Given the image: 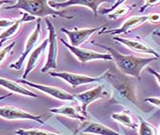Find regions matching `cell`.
Returning <instances> with one entry per match:
<instances>
[{
  "label": "cell",
  "instance_id": "1",
  "mask_svg": "<svg viewBox=\"0 0 160 135\" xmlns=\"http://www.w3.org/2000/svg\"><path fill=\"white\" fill-rule=\"evenodd\" d=\"M94 45L103 48L107 51H110V54L112 57V61H114L116 67L118 70L123 72L124 74L135 77V78L140 81L141 80V70L146 68L151 62L159 60L155 57H137L134 55H125L118 52L116 50L111 47L103 46V45H99L96 43H93Z\"/></svg>",
  "mask_w": 160,
  "mask_h": 135
},
{
  "label": "cell",
  "instance_id": "2",
  "mask_svg": "<svg viewBox=\"0 0 160 135\" xmlns=\"http://www.w3.org/2000/svg\"><path fill=\"white\" fill-rule=\"evenodd\" d=\"M49 0H18V1L11 6L5 7L6 10L19 9L26 12L33 17H46V16H59L66 19H72L73 16L65 15L64 12L57 11L49 5Z\"/></svg>",
  "mask_w": 160,
  "mask_h": 135
},
{
  "label": "cell",
  "instance_id": "3",
  "mask_svg": "<svg viewBox=\"0 0 160 135\" xmlns=\"http://www.w3.org/2000/svg\"><path fill=\"white\" fill-rule=\"evenodd\" d=\"M46 24H47V29L49 31V37H48L49 52L47 56V62L45 66L41 69L42 73H46L49 70L57 68V57H58L57 35H56L54 27L48 18H46Z\"/></svg>",
  "mask_w": 160,
  "mask_h": 135
},
{
  "label": "cell",
  "instance_id": "4",
  "mask_svg": "<svg viewBox=\"0 0 160 135\" xmlns=\"http://www.w3.org/2000/svg\"><path fill=\"white\" fill-rule=\"evenodd\" d=\"M60 41L63 43L64 46H66L69 49V51L76 57V59L81 63L85 64V63H88L90 61H95V60L112 61V57L110 53H101V52H96L93 51H90L87 49L72 47L68 42H66L63 38H60Z\"/></svg>",
  "mask_w": 160,
  "mask_h": 135
},
{
  "label": "cell",
  "instance_id": "5",
  "mask_svg": "<svg viewBox=\"0 0 160 135\" xmlns=\"http://www.w3.org/2000/svg\"><path fill=\"white\" fill-rule=\"evenodd\" d=\"M0 117L6 120H32L40 124L45 123L41 119V115H34L28 111L12 106L0 107Z\"/></svg>",
  "mask_w": 160,
  "mask_h": 135
},
{
  "label": "cell",
  "instance_id": "6",
  "mask_svg": "<svg viewBox=\"0 0 160 135\" xmlns=\"http://www.w3.org/2000/svg\"><path fill=\"white\" fill-rule=\"evenodd\" d=\"M40 35H41V24H40V20L38 19L37 24L35 29L33 30V31L30 34V36L28 37V39L26 41V45H25V51L24 52L19 56V58L16 62L12 63L9 68L10 69H13L16 70H21L23 67V63L25 61V59L28 57V55L30 54L31 51H33L34 47L36 46V44L38 43L39 39H40Z\"/></svg>",
  "mask_w": 160,
  "mask_h": 135
},
{
  "label": "cell",
  "instance_id": "7",
  "mask_svg": "<svg viewBox=\"0 0 160 135\" xmlns=\"http://www.w3.org/2000/svg\"><path fill=\"white\" fill-rule=\"evenodd\" d=\"M50 75L52 77H58V78H61L62 80L66 81L69 85H71L72 88H77V87L82 86V85L98 82L103 78V75L100 76V77H92V76L76 74V73L68 72V71H61V72L51 71Z\"/></svg>",
  "mask_w": 160,
  "mask_h": 135
},
{
  "label": "cell",
  "instance_id": "8",
  "mask_svg": "<svg viewBox=\"0 0 160 135\" xmlns=\"http://www.w3.org/2000/svg\"><path fill=\"white\" fill-rule=\"evenodd\" d=\"M104 27H106V25L100 26V27L90 28V29H80V30L76 29L73 31H70V30H67L65 28H62L61 31L64 32L69 37V39L71 41L70 45H72V47L80 48V46L89 40V38L92 34H94L100 29H103Z\"/></svg>",
  "mask_w": 160,
  "mask_h": 135
},
{
  "label": "cell",
  "instance_id": "9",
  "mask_svg": "<svg viewBox=\"0 0 160 135\" xmlns=\"http://www.w3.org/2000/svg\"><path fill=\"white\" fill-rule=\"evenodd\" d=\"M19 84H25L27 86H30L32 88H34L36 89L41 90L47 94H49L52 97H54L58 100H62V101H75L74 95L59 89L57 87H52V86H46V85H41V84H36L32 83L30 81H27L26 79H19L18 80Z\"/></svg>",
  "mask_w": 160,
  "mask_h": 135
},
{
  "label": "cell",
  "instance_id": "10",
  "mask_svg": "<svg viewBox=\"0 0 160 135\" xmlns=\"http://www.w3.org/2000/svg\"><path fill=\"white\" fill-rule=\"evenodd\" d=\"M107 95V92L104 91V89L102 86H97L92 89H89L87 91L78 93L76 95H74V97L76 100H78L80 103H81V112L83 113V115L86 117L87 115V108L88 107L93 103L94 101L104 98Z\"/></svg>",
  "mask_w": 160,
  "mask_h": 135
},
{
  "label": "cell",
  "instance_id": "11",
  "mask_svg": "<svg viewBox=\"0 0 160 135\" xmlns=\"http://www.w3.org/2000/svg\"><path fill=\"white\" fill-rule=\"evenodd\" d=\"M146 21H148V15L132 16V17L128 18L120 28H117L115 30H110V31H105L106 28H104L101 31H99V34L106 33V34H111V35H119V34L127 33L128 31H132V29L142 25Z\"/></svg>",
  "mask_w": 160,
  "mask_h": 135
},
{
  "label": "cell",
  "instance_id": "12",
  "mask_svg": "<svg viewBox=\"0 0 160 135\" xmlns=\"http://www.w3.org/2000/svg\"><path fill=\"white\" fill-rule=\"evenodd\" d=\"M112 39L114 41H117L119 43H121L122 45L126 46L128 49H130L132 51L139 52V53H147V54H152L153 57L157 59H160V55L150 46L147 44H144L140 41L133 40V39H129V38H123V37H117L114 36L112 37Z\"/></svg>",
  "mask_w": 160,
  "mask_h": 135
},
{
  "label": "cell",
  "instance_id": "13",
  "mask_svg": "<svg viewBox=\"0 0 160 135\" xmlns=\"http://www.w3.org/2000/svg\"><path fill=\"white\" fill-rule=\"evenodd\" d=\"M105 2H107L106 0H69V1H65V2H54L51 7L55 9H62L70 6L87 7L90 10H92L94 16H96L98 14V8L100 7V5Z\"/></svg>",
  "mask_w": 160,
  "mask_h": 135
},
{
  "label": "cell",
  "instance_id": "14",
  "mask_svg": "<svg viewBox=\"0 0 160 135\" xmlns=\"http://www.w3.org/2000/svg\"><path fill=\"white\" fill-rule=\"evenodd\" d=\"M35 20V17L33 16H31L29 15L28 13L24 12L22 14V17L19 18V19H16L15 23L10 27L9 29H7L5 31H3L1 34H0V46H2L3 43H5L7 40L11 39V38L14 37L21 29V25L25 22H30V21H33Z\"/></svg>",
  "mask_w": 160,
  "mask_h": 135
},
{
  "label": "cell",
  "instance_id": "15",
  "mask_svg": "<svg viewBox=\"0 0 160 135\" xmlns=\"http://www.w3.org/2000/svg\"><path fill=\"white\" fill-rule=\"evenodd\" d=\"M48 38L45 39L41 45H39L38 47H36L30 54L29 56V59H28V62H27V66H26V70H25V72L23 74V77L21 79H26L27 76L29 75V73H31V71H32V70L36 67L38 61L40 60V57L41 55L44 53V51H46V48L48 46Z\"/></svg>",
  "mask_w": 160,
  "mask_h": 135
},
{
  "label": "cell",
  "instance_id": "16",
  "mask_svg": "<svg viewBox=\"0 0 160 135\" xmlns=\"http://www.w3.org/2000/svg\"><path fill=\"white\" fill-rule=\"evenodd\" d=\"M81 133H91L95 135H122L115 130L104 126L103 124L95 122H87L84 124L83 128L78 130Z\"/></svg>",
  "mask_w": 160,
  "mask_h": 135
},
{
  "label": "cell",
  "instance_id": "17",
  "mask_svg": "<svg viewBox=\"0 0 160 135\" xmlns=\"http://www.w3.org/2000/svg\"><path fill=\"white\" fill-rule=\"evenodd\" d=\"M0 86H2V87H4L6 89H10L12 92L21 94L23 96H28V97H32V98H37L38 97V96L34 92L29 90L28 89L21 86L19 83L14 82L12 80H10V79L3 78V77H0Z\"/></svg>",
  "mask_w": 160,
  "mask_h": 135
},
{
  "label": "cell",
  "instance_id": "18",
  "mask_svg": "<svg viewBox=\"0 0 160 135\" xmlns=\"http://www.w3.org/2000/svg\"><path fill=\"white\" fill-rule=\"evenodd\" d=\"M50 111L55 114L64 115V116L69 117V118L76 119L80 122H85V119H86L84 115L80 113L76 109V108L72 105H64L58 108H50Z\"/></svg>",
  "mask_w": 160,
  "mask_h": 135
},
{
  "label": "cell",
  "instance_id": "19",
  "mask_svg": "<svg viewBox=\"0 0 160 135\" xmlns=\"http://www.w3.org/2000/svg\"><path fill=\"white\" fill-rule=\"evenodd\" d=\"M110 75H111V77H112L113 79L109 78V80H112V81L116 82V84H113V86L117 89L119 93L121 95H123L124 97L126 99H128L130 102L135 104V93H134V90L132 88V86L129 83L122 82V80L120 78H116V77H114L112 74H110Z\"/></svg>",
  "mask_w": 160,
  "mask_h": 135
},
{
  "label": "cell",
  "instance_id": "20",
  "mask_svg": "<svg viewBox=\"0 0 160 135\" xmlns=\"http://www.w3.org/2000/svg\"><path fill=\"white\" fill-rule=\"evenodd\" d=\"M112 118L114 121L118 122L119 124H121V125H123L125 127H128V128H130L132 129H136L137 128V123L133 119L132 115L127 110L112 114Z\"/></svg>",
  "mask_w": 160,
  "mask_h": 135
},
{
  "label": "cell",
  "instance_id": "21",
  "mask_svg": "<svg viewBox=\"0 0 160 135\" xmlns=\"http://www.w3.org/2000/svg\"><path fill=\"white\" fill-rule=\"evenodd\" d=\"M123 3L120 5V6L116 7L115 10H113L112 12H111L108 14L109 19H112V20H116V19L122 18L125 15H127L129 13V12L133 8V6H129V5L123 4Z\"/></svg>",
  "mask_w": 160,
  "mask_h": 135
},
{
  "label": "cell",
  "instance_id": "22",
  "mask_svg": "<svg viewBox=\"0 0 160 135\" xmlns=\"http://www.w3.org/2000/svg\"><path fill=\"white\" fill-rule=\"evenodd\" d=\"M139 121L140 125L138 128V135H157V128L155 127L141 117H139Z\"/></svg>",
  "mask_w": 160,
  "mask_h": 135
},
{
  "label": "cell",
  "instance_id": "23",
  "mask_svg": "<svg viewBox=\"0 0 160 135\" xmlns=\"http://www.w3.org/2000/svg\"><path fill=\"white\" fill-rule=\"evenodd\" d=\"M15 134L17 135H63L59 134L44 129H39V128H31V129H23L19 128L15 131Z\"/></svg>",
  "mask_w": 160,
  "mask_h": 135
},
{
  "label": "cell",
  "instance_id": "24",
  "mask_svg": "<svg viewBox=\"0 0 160 135\" xmlns=\"http://www.w3.org/2000/svg\"><path fill=\"white\" fill-rule=\"evenodd\" d=\"M14 46H15V42L13 41V42H12L11 44H9L8 46H6L5 48H3L1 51H0V66H1L2 63L5 61L6 57L12 52Z\"/></svg>",
  "mask_w": 160,
  "mask_h": 135
},
{
  "label": "cell",
  "instance_id": "25",
  "mask_svg": "<svg viewBox=\"0 0 160 135\" xmlns=\"http://www.w3.org/2000/svg\"><path fill=\"white\" fill-rule=\"evenodd\" d=\"M16 21L14 18H7V17H1L0 18V30L3 29H9L12 27Z\"/></svg>",
  "mask_w": 160,
  "mask_h": 135
},
{
  "label": "cell",
  "instance_id": "26",
  "mask_svg": "<svg viewBox=\"0 0 160 135\" xmlns=\"http://www.w3.org/2000/svg\"><path fill=\"white\" fill-rule=\"evenodd\" d=\"M148 21L152 24H160V12H153L149 14Z\"/></svg>",
  "mask_w": 160,
  "mask_h": 135
},
{
  "label": "cell",
  "instance_id": "27",
  "mask_svg": "<svg viewBox=\"0 0 160 135\" xmlns=\"http://www.w3.org/2000/svg\"><path fill=\"white\" fill-rule=\"evenodd\" d=\"M145 102H149L150 104L157 107V108H160V98H156V97H150V98H146L144 100Z\"/></svg>",
  "mask_w": 160,
  "mask_h": 135
},
{
  "label": "cell",
  "instance_id": "28",
  "mask_svg": "<svg viewBox=\"0 0 160 135\" xmlns=\"http://www.w3.org/2000/svg\"><path fill=\"white\" fill-rule=\"evenodd\" d=\"M146 3H147V4H150V5H148V6L143 5L142 8L139 10L140 12H143L144 10H146L148 7H153V6H156V5H158V4H160V1H159V0H158V1H146Z\"/></svg>",
  "mask_w": 160,
  "mask_h": 135
},
{
  "label": "cell",
  "instance_id": "29",
  "mask_svg": "<svg viewBox=\"0 0 160 135\" xmlns=\"http://www.w3.org/2000/svg\"><path fill=\"white\" fill-rule=\"evenodd\" d=\"M147 70H148L149 72H151L152 75L155 76V78L157 79V81H158V83H159V85H160V73H158L157 71H155V70H152V68H147Z\"/></svg>",
  "mask_w": 160,
  "mask_h": 135
},
{
  "label": "cell",
  "instance_id": "30",
  "mask_svg": "<svg viewBox=\"0 0 160 135\" xmlns=\"http://www.w3.org/2000/svg\"><path fill=\"white\" fill-rule=\"evenodd\" d=\"M12 92H10V93H8V94H4V95H2V96H0V101L1 100H4V99H6V98H8V97H10V96H12Z\"/></svg>",
  "mask_w": 160,
  "mask_h": 135
},
{
  "label": "cell",
  "instance_id": "31",
  "mask_svg": "<svg viewBox=\"0 0 160 135\" xmlns=\"http://www.w3.org/2000/svg\"><path fill=\"white\" fill-rule=\"evenodd\" d=\"M10 3H12V1H10V0H0V8L4 4H10Z\"/></svg>",
  "mask_w": 160,
  "mask_h": 135
},
{
  "label": "cell",
  "instance_id": "32",
  "mask_svg": "<svg viewBox=\"0 0 160 135\" xmlns=\"http://www.w3.org/2000/svg\"><path fill=\"white\" fill-rule=\"evenodd\" d=\"M153 33H154V34H156L157 36H159V37H160V31H155Z\"/></svg>",
  "mask_w": 160,
  "mask_h": 135
},
{
  "label": "cell",
  "instance_id": "33",
  "mask_svg": "<svg viewBox=\"0 0 160 135\" xmlns=\"http://www.w3.org/2000/svg\"><path fill=\"white\" fill-rule=\"evenodd\" d=\"M159 135H160V129H159Z\"/></svg>",
  "mask_w": 160,
  "mask_h": 135
},
{
  "label": "cell",
  "instance_id": "34",
  "mask_svg": "<svg viewBox=\"0 0 160 135\" xmlns=\"http://www.w3.org/2000/svg\"></svg>",
  "mask_w": 160,
  "mask_h": 135
}]
</instances>
